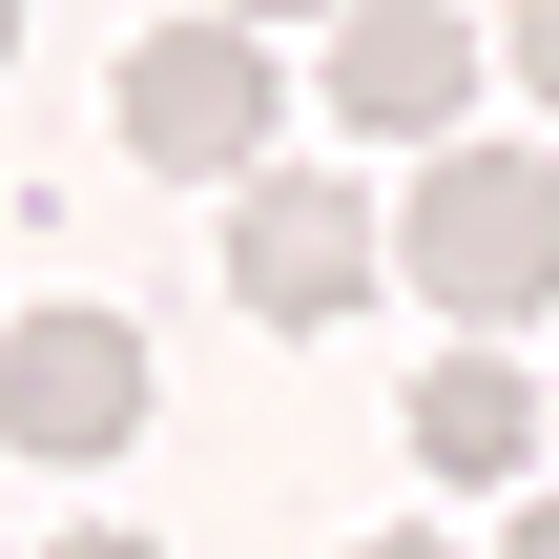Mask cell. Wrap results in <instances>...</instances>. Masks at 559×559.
<instances>
[{
  "label": "cell",
  "mask_w": 559,
  "mask_h": 559,
  "mask_svg": "<svg viewBox=\"0 0 559 559\" xmlns=\"http://www.w3.org/2000/svg\"><path fill=\"white\" fill-rule=\"evenodd\" d=\"M394 270H415L456 332L559 311V145H436L415 207H394Z\"/></svg>",
  "instance_id": "6da1fadb"
},
{
  "label": "cell",
  "mask_w": 559,
  "mask_h": 559,
  "mask_svg": "<svg viewBox=\"0 0 559 559\" xmlns=\"http://www.w3.org/2000/svg\"><path fill=\"white\" fill-rule=\"evenodd\" d=\"M270 21H145L124 41V166H166V187H228V166H270Z\"/></svg>",
  "instance_id": "7a4b0ae2"
},
{
  "label": "cell",
  "mask_w": 559,
  "mask_h": 559,
  "mask_svg": "<svg viewBox=\"0 0 559 559\" xmlns=\"http://www.w3.org/2000/svg\"><path fill=\"white\" fill-rule=\"evenodd\" d=\"M228 290H249L270 332H332V311L373 290V187H332V166H228Z\"/></svg>",
  "instance_id": "3957f363"
},
{
  "label": "cell",
  "mask_w": 559,
  "mask_h": 559,
  "mask_svg": "<svg viewBox=\"0 0 559 559\" xmlns=\"http://www.w3.org/2000/svg\"><path fill=\"white\" fill-rule=\"evenodd\" d=\"M353 145H456L477 104V21L456 0H332V83H311Z\"/></svg>",
  "instance_id": "277c9868"
},
{
  "label": "cell",
  "mask_w": 559,
  "mask_h": 559,
  "mask_svg": "<svg viewBox=\"0 0 559 559\" xmlns=\"http://www.w3.org/2000/svg\"><path fill=\"white\" fill-rule=\"evenodd\" d=\"M0 436L62 477V456H124L145 436V332L124 311H21L0 332Z\"/></svg>",
  "instance_id": "5b68a950"
},
{
  "label": "cell",
  "mask_w": 559,
  "mask_h": 559,
  "mask_svg": "<svg viewBox=\"0 0 559 559\" xmlns=\"http://www.w3.org/2000/svg\"><path fill=\"white\" fill-rule=\"evenodd\" d=\"M415 456H436V477H477V498H498V477H539V373H519L498 332H477V353H436V373H415Z\"/></svg>",
  "instance_id": "8992f818"
},
{
  "label": "cell",
  "mask_w": 559,
  "mask_h": 559,
  "mask_svg": "<svg viewBox=\"0 0 559 559\" xmlns=\"http://www.w3.org/2000/svg\"><path fill=\"white\" fill-rule=\"evenodd\" d=\"M519 83H539V104H559V0H519Z\"/></svg>",
  "instance_id": "52a82bcc"
},
{
  "label": "cell",
  "mask_w": 559,
  "mask_h": 559,
  "mask_svg": "<svg viewBox=\"0 0 559 559\" xmlns=\"http://www.w3.org/2000/svg\"><path fill=\"white\" fill-rule=\"evenodd\" d=\"M498 559H559V477H539V498H519V539H498Z\"/></svg>",
  "instance_id": "ba28073f"
},
{
  "label": "cell",
  "mask_w": 559,
  "mask_h": 559,
  "mask_svg": "<svg viewBox=\"0 0 559 559\" xmlns=\"http://www.w3.org/2000/svg\"><path fill=\"white\" fill-rule=\"evenodd\" d=\"M228 21H332V0H228Z\"/></svg>",
  "instance_id": "9c48e42d"
},
{
  "label": "cell",
  "mask_w": 559,
  "mask_h": 559,
  "mask_svg": "<svg viewBox=\"0 0 559 559\" xmlns=\"http://www.w3.org/2000/svg\"><path fill=\"white\" fill-rule=\"evenodd\" d=\"M353 559H456V539H353Z\"/></svg>",
  "instance_id": "30bf717a"
},
{
  "label": "cell",
  "mask_w": 559,
  "mask_h": 559,
  "mask_svg": "<svg viewBox=\"0 0 559 559\" xmlns=\"http://www.w3.org/2000/svg\"><path fill=\"white\" fill-rule=\"evenodd\" d=\"M62 559H145V539H62Z\"/></svg>",
  "instance_id": "8fae6325"
},
{
  "label": "cell",
  "mask_w": 559,
  "mask_h": 559,
  "mask_svg": "<svg viewBox=\"0 0 559 559\" xmlns=\"http://www.w3.org/2000/svg\"><path fill=\"white\" fill-rule=\"evenodd\" d=\"M0 41H21V0H0Z\"/></svg>",
  "instance_id": "7c38bea8"
},
{
  "label": "cell",
  "mask_w": 559,
  "mask_h": 559,
  "mask_svg": "<svg viewBox=\"0 0 559 559\" xmlns=\"http://www.w3.org/2000/svg\"><path fill=\"white\" fill-rule=\"evenodd\" d=\"M539 415H559V394H539Z\"/></svg>",
  "instance_id": "4fadbf2b"
}]
</instances>
